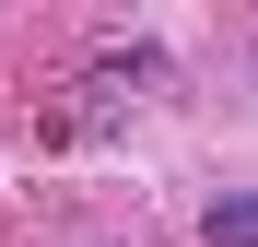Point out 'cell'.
Here are the masks:
<instances>
[{
	"mask_svg": "<svg viewBox=\"0 0 258 247\" xmlns=\"http://www.w3.org/2000/svg\"><path fill=\"white\" fill-rule=\"evenodd\" d=\"M200 247H258V188L211 200V212H200Z\"/></svg>",
	"mask_w": 258,
	"mask_h": 247,
	"instance_id": "obj_1",
	"label": "cell"
}]
</instances>
